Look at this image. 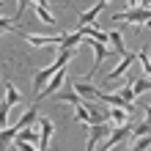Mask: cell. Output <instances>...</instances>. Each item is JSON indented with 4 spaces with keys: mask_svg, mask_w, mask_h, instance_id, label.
Listing matches in <instances>:
<instances>
[{
    "mask_svg": "<svg viewBox=\"0 0 151 151\" xmlns=\"http://www.w3.org/2000/svg\"><path fill=\"white\" fill-rule=\"evenodd\" d=\"M22 36L28 39L33 47H44V50H47V47H58V44H63L66 33H63V36H36V33H22Z\"/></svg>",
    "mask_w": 151,
    "mask_h": 151,
    "instance_id": "obj_4",
    "label": "cell"
},
{
    "mask_svg": "<svg viewBox=\"0 0 151 151\" xmlns=\"http://www.w3.org/2000/svg\"><path fill=\"white\" fill-rule=\"evenodd\" d=\"M140 137H151V121H137L135 127H132V143Z\"/></svg>",
    "mask_w": 151,
    "mask_h": 151,
    "instance_id": "obj_13",
    "label": "cell"
},
{
    "mask_svg": "<svg viewBox=\"0 0 151 151\" xmlns=\"http://www.w3.org/2000/svg\"><path fill=\"white\" fill-rule=\"evenodd\" d=\"M110 151H124V143H121V146H115V148H110Z\"/></svg>",
    "mask_w": 151,
    "mask_h": 151,
    "instance_id": "obj_21",
    "label": "cell"
},
{
    "mask_svg": "<svg viewBox=\"0 0 151 151\" xmlns=\"http://www.w3.org/2000/svg\"><path fill=\"white\" fill-rule=\"evenodd\" d=\"M19 99H22V96H19V91H17V88H14L11 83H8V85H6V99H3V102H8V104L14 107V104L19 102Z\"/></svg>",
    "mask_w": 151,
    "mask_h": 151,
    "instance_id": "obj_17",
    "label": "cell"
},
{
    "mask_svg": "<svg viewBox=\"0 0 151 151\" xmlns=\"http://www.w3.org/2000/svg\"><path fill=\"white\" fill-rule=\"evenodd\" d=\"M14 146H17V151H39L36 146H30V143H22V140H14Z\"/></svg>",
    "mask_w": 151,
    "mask_h": 151,
    "instance_id": "obj_19",
    "label": "cell"
},
{
    "mask_svg": "<svg viewBox=\"0 0 151 151\" xmlns=\"http://www.w3.org/2000/svg\"><path fill=\"white\" fill-rule=\"evenodd\" d=\"M132 91H135V96H137V93H146V91H151V80H146V77H137V80H135V85H132Z\"/></svg>",
    "mask_w": 151,
    "mask_h": 151,
    "instance_id": "obj_18",
    "label": "cell"
},
{
    "mask_svg": "<svg viewBox=\"0 0 151 151\" xmlns=\"http://www.w3.org/2000/svg\"><path fill=\"white\" fill-rule=\"evenodd\" d=\"M113 22H135L137 28H140V25H151V8H146V11H121V14H113Z\"/></svg>",
    "mask_w": 151,
    "mask_h": 151,
    "instance_id": "obj_1",
    "label": "cell"
},
{
    "mask_svg": "<svg viewBox=\"0 0 151 151\" xmlns=\"http://www.w3.org/2000/svg\"><path fill=\"white\" fill-rule=\"evenodd\" d=\"M135 58H137V55H135V52H129V55H127V58H121V63H118V66H115V69H113V72H110V74H104V80H118L121 74H127V72H129V66H132V63H135Z\"/></svg>",
    "mask_w": 151,
    "mask_h": 151,
    "instance_id": "obj_8",
    "label": "cell"
},
{
    "mask_svg": "<svg viewBox=\"0 0 151 151\" xmlns=\"http://www.w3.org/2000/svg\"><path fill=\"white\" fill-rule=\"evenodd\" d=\"M22 132L19 124H11V127H6V129H0V151H6V146L11 143V140H17V135Z\"/></svg>",
    "mask_w": 151,
    "mask_h": 151,
    "instance_id": "obj_9",
    "label": "cell"
},
{
    "mask_svg": "<svg viewBox=\"0 0 151 151\" xmlns=\"http://www.w3.org/2000/svg\"><path fill=\"white\" fill-rule=\"evenodd\" d=\"M66 74H69L66 69H60V72H58V74H55V77H52L50 83H47V88H44V91L39 93V99H47V96H55V93L60 91V85H63V80H66Z\"/></svg>",
    "mask_w": 151,
    "mask_h": 151,
    "instance_id": "obj_5",
    "label": "cell"
},
{
    "mask_svg": "<svg viewBox=\"0 0 151 151\" xmlns=\"http://www.w3.org/2000/svg\"><path fill=\"white\" fill-rule=\"evenodd\" d=\"M74 93H77L83 102H91V99H99V102H102V91H96L88 80H77V83H74Z\"/></svg>",
    "mask_w": 151,
    "mask_h": 151,
    "instance_id": "obj_3",
    "label": "cell"
},
{
    "mask_svg": "<svg viewBox=\"0 0 151 151\" xmlns=\"http://www.w3.org/2000/svg\"><path fill=\"white\" fill-rule=\"evenodd\" d=\"M129 121H132V113H129V110H124V107H110V110H107V124H110L113 129L127 127Z\"/></svg>",
    "mask_w": 151,
    "mask_h": 151,
    "instance_id": "obj_2",
    "label": "cell"
},
{
    "mask_svg": "<svg viewBox=\"0 0 151 151\" xmlns=\"http://www.w3.org/2000/svg\"><path fill=\"white\" fill-rule=\"evenodd\" d=\"M33 11H36V17L44 22V25H55V17L50 14V8H47V3H33Z\"/></svg>",
    "mask_w": 151,
    "mask_h": 151,
    "instance_id": "obj_14",
    "label": "cell"
},
{
    "mask_svg": "<svg viewBox=\"0 0 151 151\" xmlns=\"http://www.w3.org/2000/svg\"><path fill=\"white\" fill-rule=\"evenodd\" d=\"M55 99H58V102H69V104H74V107H77V104H83V99H80L74 91H58Z\"/></svg>",
    "mask_w": 151,
    "mask_h": 151,
    "instance_id": "obj_15",
    "label": "cell"
},
{
    "mask_svg": "<svg viewBox=\"0 0 151 151\" xmlns=\"http://www.w3.org/2000/svg\"><path fill=\"white\" fill-rule=\"evenodd\" d=\"M110 44H113V55H118V58H127V55H129V50L124 47L121 30H113V33H110Z\"/></svg>",
    "mask_w": 151,
    "mask_h": 151,
    "instance_id": "obj_10",
    "label": "cell"
},
{
    "mask_svg": "<svg viewBox=\"0 0 151 151\" xmlns=\"http://www.w3.org/2000/svg\"><path fill=\"white\" fill-rule=\"evenodd\" d=\"M17 140H22V143H30V146H36V148L41 146V135H39L36 129H30V127H28V129H22L19 135H17Z\"/></svg>",
    "mask_w": 151,
    "mask_h": 151,
    "instance_id": "obj_12",
    "label": "cell"
},
{
    "mask_svg": "<svg viewBox=\"0 0 151 151\" xmlns=\"http://www.w3.org/2000/svg\"><path fill=\"white\" fill-rule=\"evenodd\" d=\"M104 6H107V3H104V0H99V3H96V6L91 8V11H85L83 17H80V28H85V25H93V19L99 17V11H102Z\"/></svg>",
    "mask_w": 151,
    "mask_h": 151,
    "instance_id": "obj_11",
    "label": "cell"
},
{
    "mask_svg": "<svg viewBox=\"0 0 151 151\" xmlns=\"http://www.w3.org/2000/svg\"><path fill=\"white\" fill-rule=\"evenodd\" d=\"M146 115H148V121H151V104H146Z\"/></svg>",
    "mask_w": 151,
    "mask_h": 151,
    "instance_id": "obj_20",
    "label": "cell"
},
{
    "mask_svg": "<svg viewBox=\"0 0 151 151\" xmlns=\"http://www.w3.org/2000/svg\"><path fill=\"white\" fill-rule=\"evenodd\" d=\"M74 118H77V121H83V124H88V127H91V110H88L85 104H77V107H74Z\"/></svg>",
    "mask_w": 151,
    "mask_h": 151,
    "instance_id": "obj_16",
    "label": "cell"
},
{
    "mask_svg": "<svg viewBox=\"0 0 151 151\" xmlns=\"http://www.w3.org/2000/svg\"><path fill=\"white\" fill-rule=\"evenodd\" d=\"M39 127H41V132H39V135H41V146H39V151H47L50 137H52V132H55V124H52L50 118H44V115H41V118H39Z\"/></svg>",
    "mask_w": 151,
    "mask_h": 151,
    "instance_id": "obj_7",
    "label": "cell"
},
{
    "mask_svg": "<svg viewBox=\"0 0 151 151\" xmlns=\"http://www.w3.org/2000/svg\"><path fill=\"white\" fill-rule=\"evenodd\" d=\"M25 8H28V3H19V11H17L14 17H0V36H3V33H8V30H14L17 25H19V19H22V11Z\"/></svg>",
    "mask_w": 151,
    "mask_h": 151,
    "instance_id": "obj_6",
    "label": "cell"
}]
</instances>
